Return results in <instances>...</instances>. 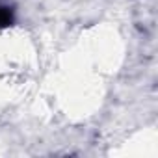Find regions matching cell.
<instances>
[{
  "instance_id": "obj_1",
  "label": "cell",
  "mask_w": 158,
  "mask_h": 158,
  "mask_svg": "<svg viewBox=\"0 0 158 158\" xmlns=\"http://www.w3.org/2000/svg\"><path fill=\"white\" fill-rule=\"evenodd\" d=\"M13 24V10L0 0V28H6Z\"/></svg>"
}]
</instances>
